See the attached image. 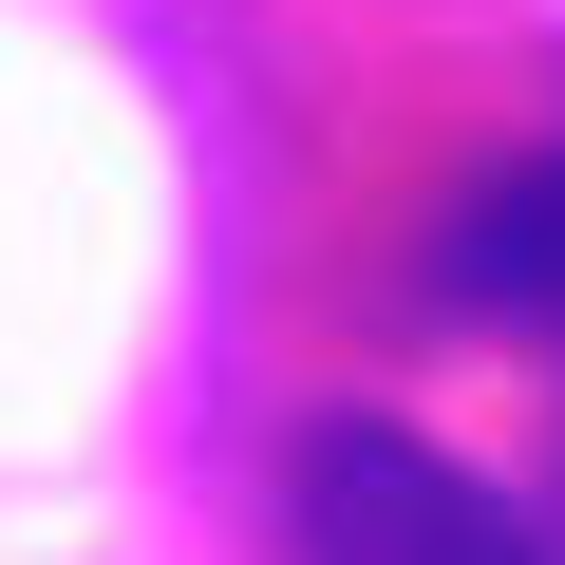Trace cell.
<instances>
[{
    "mask_svg": "<svg viewBox=\"0 0 565 565\" xmlns=\"http://www.w3.org/2000/svg\"><path fill=\"white\" fill-rule=\"evenodd\" d=\"M282 527H302V565H546L527 509L490 471H452L434 434H396V415H302Z\"/></svg>",
    "mask_w": 565,
    "mask_h": 565,
    "instance_id": "6da1fadb",
    "label": "cell"
},
{
    "mask_svg": "<svg viewBox=\"0 0 565 565\" xmlns=\"http://www.w3.org/2000/svg\"><path fill=\"white\" fill-rule=\"evenodd\" d=\"M434 302H471V321H565V151L490 170V189L434 226Z\"/></svg>",
    "mask_w": 565,
    "mask_h": 565,
    "instance_id": "7a4b0ae2",
    "label": "cell"
}]
</instances>
